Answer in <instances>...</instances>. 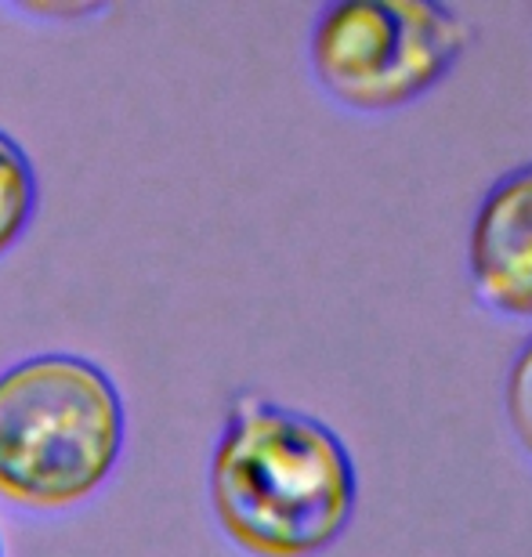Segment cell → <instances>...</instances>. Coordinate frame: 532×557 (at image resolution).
<instances>
[{
  "label": "cell",
  "mask_w": 532,
  "mask_h": 557,
  "mask_svg": "<svg viewBox=\"0 0 532 557\" xmlns=\"http://www.w3.org/2000/svg\"><path fill=\"white\" fill-rule=\"evenodd\" d=\"M207 488L221 532L253 557L330 550L359 504V474L341 434L261 395L232 398Z\"/></svg>",
  "instance_id": "1"
},
{
  "label": "cell",
  "mask_w": 532,
  "mask_h": 557,
  "mask_svg": "<svg viewBox=\"0 0 532 557\" xmlns=\"http://www.w3.org/2000/svg\"><path fill=\"white\" fill-rule=\"evenodd\" d=\"M124 395L102 366L40 351L0 373V493L59 510L98 493L124 453Z\"/></svg>",
  "instance_id": "2"
},
{
  "label": "cell",
  "mask_w": 532,
  "mask_h": 557,
  "mask_svg": "<svg viewBox=\"0 0 532 557\" xmlns=\"http://www.w3.org/2000/svg\"><path fill=\"white\" fill-rule=\"evenodd\" d=\"M471 37V22L438 0H337L312 22L308 62L334 102L387 113L435 91Z\"/></svg>",
  "instance_id": "3"
},
{
  "label": "cell",
  "mask_w": 532,
  "mask_h": 557,
  "mask_svg": "<svg viewBox=\"0 0 532 557\" xmlns=\"http://www.w3.org/2000/svg\"><path fill=\"white\" fill-rule=\"evenodd\" d=\"M468 269L485 308L532 319V163L511 166L485 188L471 221Z\"/></svg>",
  "instance_id": "4"
},
{
  "label": "cell",
  "mask_w": 532,
  "mask_h": 557,
  "mask_svg": "<svg viewBox=\"0 0 532 557\" xmlns=\"http://www.w3.org/2000/svg\"><path fill=\"white\" fill-rule=\"evenodd\" d=\"M37 171L26 149L0 127V258L26 236L37 214Z\"/></svg>",
  "instance_id": "5"
},
{
  "label": "cell",
  "mask_w": 532,
  "mask_h": 557,
  "mask_svg": "<svg viewBox=\"0 0 532 557\" xmlns=\"http://www.w3.org/2000/svg\"><path fill=\"white\" fill-rule=\"evenodd\" d=\"M504 403H507V420H511V428H515V438L522 442V449L532 456V333L511 359Z\"/></svg>",
  "instance_id": "6"
},
{
  "label": "cell",
  "mask_w": 532,
  "mask_h": 557,
  "mask_svg": "<svg viewBox=\"0 0 532 557\" xmlns=\"http://www.w3.org/2000/svg\"><path fill=\"white\" fill-rule=\"evenodd\" d=\"M0 557H4V543H0Z\"/></svg>",
  "instance_id": "7"
}]
</instances>
